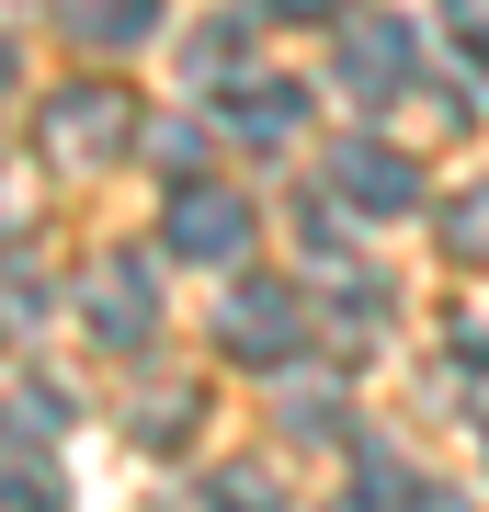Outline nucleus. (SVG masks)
I'll return each instance as SVG.
<instances>
[{"mask_svg":"<svg viewBox=\"0 0 489 512\" xmlns=\"http://www.w3.org/2000/svg\"><path fill=\"white\" fill-rule=\"evenodd\" d=\"M57 23L80 46H137V35H160V0H57Z\"/></svg>","mask_w":489,"mask_h":512,"instance_id":"7","label":"nucleus"},{"mask_svg":"<svg viewBox=\"0 0 489 512\" xmlns=\"http://www.w3.org/2000/svg\"><path fill=\"white\" fill-rule=\"evenodd\" d=\"M205 512H273V478H205Z\"/></svg>","mask_w":489,"mask_h":512,"instance_id":"10","label":"nucleus"},{"mask_svg":"<svg viewBox=\"0 0 489 512\" xmlns=\"http://www.w3.org/2000/svg\"><path fill=\"white\" fill-rule=\"evenodd\" d=\"M296 114H308L296 80H251V103H228V126L251 137V148H273V137H296Z\"/></svg>","mask_w":489,"mask_h":512,"instance_id":"8","label":"nucleus"},{"mask_svg":"<svg viewBox=\"0 0 489 512\" xmlns=\"http://www.w3.org/2000/svg\"><path fill=\"white\" fill-rule=\"evenodd\" d=\"M330 183H342V205H364V217H410L421 205V160H399V148H376V137H342L330 148Z\"/></svg>","mask_w":489,"mask_h":512,"instance_id":"4","label":"nucleus"},{"mask_svg":"<svg viewBox=\"0 0 489 512\" xmlns=\"http://www.w3.org/2000/svg\"><path fill=\"white\" fill-rule=\"evenodd\" d=\"M80 308H91L103 342H148V330H160V285H148V262H91Z\"/></svg>","mask_w":489,"mask_h":512,"instance_id":"6","label":"nucleus"},{"mask_svg":"<svg viewBox=\"0 0 489 512\" xmlns=\"http://www.w3.org/2000/svg\"><path fill=\"white\" fill-rule=\"evenodd\" d=\"M455 35H467V46H489V0H455Z\"/></svg>","mask_w":489,"mask_h":512,"instance_id":"11","label":"nucleus"},{"mask_svg":"<svg viewBox=\"0 0 489 512\" xmlns=\"http://www.w3.org/2000/svg\"><path fill=\"white\" fill-rule=\"evenodd\" d=\"M410 512H467V501H455V490H410Z\"/></svg>","mask_w":489,"mask_h":512,"instance_id":"13","label":"nucleus"},{"mask_svg":"<svg viewBox=\"0 0 489 512\" xmlns=\"http://www.w3.org/2000/svg\"><path fill=\"white\" fill-rule=\"evenodd\" d=\"M137 137V103L126 92H114V80H80V92H57L46 103V160H114V148H126Z\"/></svg>","mask_w":489,"mask_h":512,"instance_id":"3","label":"nucleus"},{"mask_svg":"<svg viewBox=\"0 0 489 512\" xmlns=\"http://www.w3.org/2000/svg\"><path fill=\"white\" fill-rule=\"evenodd\" d=\"M330 69H342L353 103H399L410 80H421V23H410V12H342Z\"/></svg>","mask_w":489,"mask_h":512,"instance_id":"1","label":"nucleus"},{"mask_svg":"<svg viewBox=\"0 0 489 512\" xmlns=\"http://www.w3.org/2000/svg\"><path fill=\"white\" fill-rule=\"evenodd\" d=\"M444 251H455V262H478V274H489V183L444 205Z\"/></svg>","mask_w":489,"mask_h":512,"instance_id":"9","label":"nucleus"},{"mask_svg":"<svg viewBox=\"0 0 489 512\" xmlns=\"http://www.w3.org/2000/svg\"><path fill=\"white\" fill-rule=\"evenodd\" d=\"M0 92H12V46H0Z\"/></svg>","mask_w":489,"mask_h":512,"instance_id":"14","label":"nucleus"},{"mask_svg":"<svg viewBox=\"0 0 489 512\" xmlns=\"http://www.w3.org/2000/svg\"><path fill=\"white\" fill-rule=\"evenodd\" d=\"M296 342H308V308L285 285H239L228 296V353L239 365H296Z\"/></svg>","mask_w":489,"mask_h":512,"instance_id":"5","label":"nucleus"},{"mask_svg":"<svg viewBox=\"0 0 489 512\" xmlns=\"http://www.w3.org/2000/svg\"><path fill=\"white\" fill-rule=\"evenodd\" d=\"M160 251L171 262H239V251H251V205H239V183H171Z\"/></svg>","mask_w":489,"mask_h":512,"instance_id":"2","label":"nucleus"},{"mask_svg":"<svg viewBox=\"0 0 489 512\" xmlns=\"http://www.w3.org/2000/svg\"><path fill=\"white\" fill-rule=\"evenodd\" d=\"M273 12H285V23H330L342 0H273Z\"/></svg>","mask_w":489,"mask_h":512,"instance_id":"12","label":"nucleus"}]
</instances>
